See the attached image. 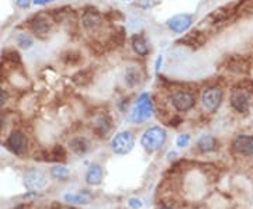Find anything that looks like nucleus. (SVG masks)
<instances>
[{
    "label": "nucleus",
    "instance_id": "obj_25",
    "mask_svg": "<svg viewBox=\"0 0 253 209\" xmlns=\"http://www.w3.org/2000/svg\"><path fill=\"white\" fill-rule=\"evenodd\" d=\"M9 101V93L3 89H0V107H3Z\"/></svg>",
    "mask_w": 253,
    "mask_h": 209
},
{
    "label": "nucleus",
    "instance_id": "obj_15",
    "mask_svg": "<svg viewBox=\"0 0 253 209\" xmlns=\"http://www.w3.org/2000/svg\"><path fill=\"white\" fill-rule=\"evenodd\" d=\"M69 146L76 155H84L89 149V143L84 138H73L69 142Z\"/></svg>",
    "mask_w": 253,
    "mask_h": 209
},
{
    "label": "nucleus",
    "instance_id": "obj_11",
    "mask_svg": "<svg viewBox=\"0 0 253 209\" xmlns=\"http://www.w3.org/2000/svg\"><path fill=\"white\" fill-rule=\"evenodd\" d=\"M234 147L239 155L253 156V137L239 135L234 140Z\"/></svg>",
    "mask_w": 253,
    "mask_h": 209
},
{
    "label": "nucleus",
    "instance_id": "obj_26",
    "mask_svg": "<svg viewBox=\"0 0 253 209\" xmlns=\"http://www.w3.org/2000/svg\"><path fill=\"white\" fill-rule=\"evenodd\" d=\"M128 205L131 207V208H141L142 207V202H141V200H138V198H131V200L128 201Z\"/></svg>",
    "mask_w": 253,
    "mask_h": 209
},
{
    "label": "nucleus",
    "instance_id": "obj_3",
    "mask_svg": "<svg viewBox=\"0 0 253 209\" xmlns=\"http://www.w3.org/2000/svg\"><path fill=\"white\" fill-rule=\"evenodd\" d=\"M134 145H135V138L132 135V132H129V131L118 132L117 135L113 138V140H111L113 152L121 156L128 155L132 150Z\"/></svg>",
    "mask_w": 253,
    "mask_h": 209
},
{
    "label": "nucleus",
    "instance_id": "obj_20",
    "mask_svg": "<svg viewBox=\"0 0 253 209\" xmlns=\"http://www.w3.org/2000/svg\"><path fill=\"white\" fill-rule=\"evenodd\" d=\"M51 175L56 178V180H66L68 177H69V170L66 169V167H63V166H54L52 169H51Z\"/></svg>",
    "mask_w": 253,
    "mask_h": 209
},
{
    "label": "nucleus",
    "instance_id": "obj_5",
    "mask_svg": "<svg viewBox=\"0 0 253 209\" xmlns=\"http://www.w3.org/2000/svg\"><path fill=\"white\" fill-rule=\"evenodd\" d=\"M229 101H231L232 108L238 111V112H241V114H245V112L249 111L251 105H252V94H251V91L246 90V89L238 87V89L232 90Z\"/></svg>",
    "mask_w": 253,
    "mask_h": 209
},
{
    "label": "nucleus",
    "instance_id": "obj_30",
    "mask_svg": "<svg viewBox=\"0 0 253 209\" xmlns=\"http://www.w3.org/2000/svg\"><path fill=\"white\" fill-rule=\"evenodd\" d=\"M159 209H173V208H170V207H162V208H159Z\"/></svg>",
    "mask_w": 253,
    "mask_h": 209
},
{
    "label": "nucleus",
    "instance_id": "obj_24",
    "mask_svg": "<svg viewBox=\"0 0 253 209\" xmlns=\"http://www.w3.org/2000/svg\"><path fill=\"white\" fill-rule=\"evenodd\" d=\"M152 0H136V6L139 7V9H149V7H152Z\"/></svg>",
    "mask_w": 253,
    "mask_h": 209
},
{
    "label": "nucleus",
    "instance_id": "obj_14",
    "mask_svg": "<svg viewBox=\"0 0 253 209\" xmlns=\"http://www.w3.org/2000/svg\"><path fill=\"white\" fill-rule=\"evenodd\" d=\"M217 139L212 137V135H203L200 138L199 142H197V146L201 152L207 153V152H214L217 149Z\"/></svg>",
    "mask_w": 253,
    "mask_h": 209
},
{
    "label": "nucleus",
    "instance_id": "obj_21",
    "mask_svg": "<svg viewBox=\"0 0 253 209\" xmlns=\"http://www.w3.org/2000/svg\"><path fill=\"white\" fill-rule=\"evenodd\" d=\"M181 42L189 46H200L203 44V41L200 39V33H197V31H196V33H190V34H187V35L181 39Z\"/></svg>",
    "mask_w": 253,
    "mask_h": 209
},
{
    "label": "nucleus",
    "instance_id": "obj_10",
    "mask_svg": "<svg viewBox=\"0 0 253 209\" xmlns=\"http://www.w3.org/2000/svg\"><path fill=\"white\" fill-rule=\"evenodd\" d=\"M82 24L87 31H96L103 24V17L97 10H86L82 16Z\"/></svg>",
    "mask_w": 253,
    "mask_h": 209
},
{
    "label": "nucleus",
    "instance_id": "obj_8",
    "mask_svg": "<svg viewBox=\"0 0 253 209\" xmlns=\"http://www.w3.org/2000/svg\"><path fill=\"white\" fill-rule=\"evenodd\" d=\"M191 24H193V16L187 14V13L176 14V16H173L172 18L168 20V27L176 34L186 33L191 27Z\"/></svg>",
    "mask_w": 253,
    "mask_h": 209
},
{
    "label": "nucleus",
    "instance_id": "obj_7",
    "mask_svg": "<svg viewBox=\"0 0 253 209\" xmlns=\"http://www.w3.org/2000/svg\"><path fill=\"white\" fill-rule=\"evenodd\" d=\"M27 145H28L27 137H26L23 132H20V131H14V132H11V134H10V137L7 138V140H6V146H7V149H9L11 153H14V155H17V156H21L26 153V150H27Z\"/></svg>",
    "mask_w": 253,
    "mask_h": 209
},
{
    "label": "nucleus",
    "instance_id": "obj_18",
    "mask_svg": "<svg viewBox=\"0 0 253 209\" xmlns=\"http://www.w3.org/2000/svg\"><path fill=\"white\" fill-rule=\"evenodd\" d=\"M65 201L71 202V204H82V205H87L90 204V197L82 192H75V194H66Z\"/></svg>",
    "mask_w": 253,
    "mask_h": 209
},
{
    "label": "nucleus",
    "instance_id": "obj_9",
    "mask_svg": "<svg viewBox=\"0 0 253 209\" xmlns=\"http://www.w3.org/2000/svg\"><path fill=\"white\" fill-rule=\"evenodd\" d=\"M24 184L28 190H42L46 187L48 180H46V175L42 172L33 169V170H28L27 173L24 174Z\"/></svg>",
    "mask_w": 253,
    "mask_h": 209
},
{
    "label": "nucleus",
    "instance_id": "obj_28",
    "mask_svg": "<svg viewBox=\"0 0 253 209\" xmlns=\"http://www.w3.org/2000/svg\"><path fill=\"white\" fill-rule=\"evenodd\" d=\"M55 0H33V3L36 4V6H45L48 3H52Z\"/></svg>",
    "mask_w": 253,
    "mask_h": 209
},
{
    "label": "nucleus",
    "instance_id": "obj_2",
    "mask_svg": "<svg viewBox=\"0 0 253 209\" xmlns=\"http://www.w3.org/2000/svg\"><path fill=\"white\" fill-rule=\"evenodd\" d=\"M154 115V105H152V101L149 94H141L136 100L134 108L131 111V121L135 122V124H142L145 121L151 118Z\"/></svg>",
    "mask_w": 253,
    "mask_h": 209
},
{
    "label": "nucleus",
    "instance_id": "obj_27",
    "mask_svg": "<svg viewBox=\"0 0 253 209\" xmlns=\"http://www.w3.org/2000/svg\"><path fill=\"white\" fill-rule=\"evenodd\" d=\"M31 3H33V0H16V4L20 9H27V7H30Z\"/></svg>",
    "mask_w": 253,
    "mask_h": 209
},
{
    "label": "nucleus",
    "instance_id": "obj_19",
    "mask_svg": "<svg viewBox=\"0 0 253 209\" xmlns=\"http://www.w3.org/2000/svg\"><path fill=\"white\" fill-rule=\"evenodd\" d=\"M33 30L38 35H45L48 31L51 30V24L46 18H37L36 23L33 24Z\"/></svg>",
    "mask_w": 253,
    "mask_h": 209
},
{
    "label": "nucleus",
    "instance_id": "obj_31",
    "mask_svg": "<svg viewBox=\"0 0 253 209\" xmlns=\"http://www.w3.org/2000/svg\"><path fill=\"white\" fill-rule=\"evenodd\" d=\"M124 1H131V0H124Z\"/></svg>",
    "mask_w": 253,
    "mask_h": 209
},
{
    "label": "nucleus",
    "instance_id": "obj_22",
    "mask_svg": "<svg viewBox=\"0 0 253 209\" xmlns=\"http://www.w3.org/2000/svg\"><path fill=\"white\" fill-rule=\"evenodd\" d=\"M17 42H18V45L21 46V48H30V46L33 45V39H31L28 35H26V34L18 35Z\"/></svg>",
    "mask_w": 253,
    "mask_h": 209
},
{
    "label": "nucleus",
    "instance_id": "obj_17",
    "mask_svg": "<svg viewBox=\"0 0 253 209\" xmlns=\"http://www.w3.org/2000/svg\"><path fill=\"white\" fill-rule=\"evenodd\" d=\"M93 128L96 132H99L100 135H106L111 128V121L107 117H99V118L94 121Z\"/></svg>",
    "mask_w": 253,
    "mask_h": 209
},
{
    "label": "nucleus",
    "instance_id": "obj_23",
    "mask_svg": "<svg viewBox=\"0 0 253 209\" xmlns=\"http://www.w3.org/2000/svg\"><path fill=\"white\" fill-rule=\"evenodd\" d=\"M190 143V137L187 134H184V135H180V137L176 139V145L179 146V147H186V146H189Z\"/></svg>",
    "mask_w": 253,
    "mask_h": 209
},
{
    "label": "nucleus",
    "instance_id": "obj_13",
    "mask_svg": "<svg viewBox=\"0 0 253 209\" xmlns=\"http://www.w3.org/2000/svg\"><path fill=\"white\" fill-rule=\"evenodd\" d=\"M131 45H132V49L138 56H148L149 54V45H148V41L144 35L141 34H136V35L132 36L131 39Z\"/></svg>",
    "mask_w": 253,
    "mask_h": 209
},
{
    "label": "nucleus",
    "instance_id": "obj_29",
    "mask_svg": "<svg viewBox=\"0 0 253 209\" xmlns=\"http://www.w3.org/2000/svg\"><path fill=\"white\" fill-rule=\"evenodd\" d=\"M162 61H163L162 56H158V59H156V65H155V72L156 73L159 72V69H161V66H162Z\"/></svg>",
    "mask_w": 253,
    "mask_h": 209
},
{
    "label": "nucleus",
    "instance_id": "obj_16",
    "mask_svg": "<svg viewBox=\"0 0 253 209\" xmlns=\"http://www.w3.org/2000/svg\"><path fill=\"white\" fill-rule=\"evenodd\" d=\"M141 82V73L135 68H129L126 72V83L128 87H135Z\"/></svg>",
    "mask_w": 253,
    "mask_h": 209
},
{
    "label": "nucleus",
    "instance_id": "obj_4",
    "mask_svg": "<svg viewBox=\"0 0 253 209\" xmlns=\"http://www.w3.org/2000/svg\"><path fill=\"white\" fill-rule=\"evenodd\" d=\"M224 100V91L219 87H208L201 94L203 107L208 112H217Z\"/></svg>",
    "mask_w": 253,
    "mask_h": 209
},
{
    "label": "nucleus",
    "instance_id": "obj_12",
    "mask_svg": "<svg viewBox=\"0 0 253 209\" xmlns=\"http://www.w3.org/2000/svg\"><path fill=\"white\" fill-rule=\"evenodd\" d=\"M103 167L100 164H91L86 172V182L89 185H99L103 181Z\"/></svg>",
    "mask_w": 253,
    "mask_h": 209
},
{
    "label": "nucleus",
    "instance_id": "obj_1",
    "mask_svg": "<svg viewBox=\"0 0 253 209\" xmlns=\"http://www.w3.org/2000/svg\"><path fill=\"white\" fill-rule=\"evenodd\" d=\"M168 139V132L166 129L162 127H155L148 128L144 132V135L141 138V146L144 147L146 152L154 153L156 150L162 149V146L166 143Z\"/></svg>",
    "mask_w": 253,
    "mask_h": 209
},
{
    "label": "nucleus",
    "instance_id": "obj_6",
    "mask_svg": "<svg viewBox=\"0 0 253 209\" xmlns=\"http://www.w3.org/2000/svg\"><path fill=\"white\" fill-rule=\"evenodd\" d=\"M170 100L174 109L179 112H187L196 105V96L187 90H179L173 93Z\"/></svg>",
    "mask_w": 253,
    "mask_h": 209
}]
</instances>
